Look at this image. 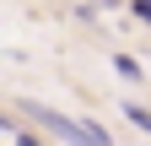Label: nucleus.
I'll return each mask as SVG.
<instances>
[{"label": "nucleus", "instance_id": "1", "mask_svg": "<svg viewBox=\"0 0 151 146\" xmlns=\"http://www.w3.org/2000/svg\"><path fill=\"white\" fill-rule=\"evenodd\" d=\"M113 70H119V76H124V81H135V76H140V65H135V60H129V54H119V60H113Z\"/></svg>", "mask_w": 151, "mask_h": 146}, {"label": "nucleus", "instance_id": "2", "mask_svg": "<svg viewBox=\"0 0 151 146\" xmlns=\"http://www.w3.org/2000/svg\"><path fill=\"white\" fill-rule=\"evenodd\" d=\"M124 114H129V119H135V124H140V130H151V114H146V108H135V103H129V108H124Z\"/></svg>", "mask_w": 151, "mask_h": 146}]
</instances>
